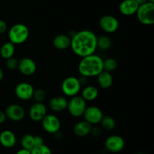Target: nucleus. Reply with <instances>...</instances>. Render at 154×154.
<instances>
[{
  "label": "nucleus",
  "instance_id": "25",
  "mask_svg": "<svg viewBox=\"0 0 154 154\" xmlns=\"http://www.w3.org/2000/svg\"><path fill=\"white\" fill-rule=\"evenodd\" d=\"M100 123L102 128L107 131L113 130L116 126V122L114 119L109 115L103 116Z\"/></svg>",
  "mask_w": 154,
  "mask_h": 154
},
{
  "label": "nucleus",
  "instance_id": "38",
  "mask_svg": "<svg viewBox=\"0 0 154 154\" xmlns=\"http://www.w3.org/2000/svg\"><path fill=\"white\" fill-rule=\"evenodd\" d=\"M135 154H144V153H135Z\"/></svg>",
  "mask_w": 154,
  "mask_h": 154
},
{
  "label": "nucleus",
  "instance_id": "26",
  "mask_svg": "<svg viewBox=\"0 0 154 154\" xmlns=\"http://www.w3.org/2000/svg\"><path fill=\"white\" fill-rule=\"evenodd\" d=\"M118 67L117 61L114 58H107L103 60V70L108 72H113Z\"/></svg>",
  "mask_w": 154,
  "mask_h": 154
},
{
  "label": "nucleus",
  "instance_id": "21",
  "mask_svg": "<svg viewBox=\"0 0 154 154\" xmlns=\"http://www.w3.org/2000/svg\"><path fill=\"white\" fill-rule=\"evenodd\" d=\"M99 96V90L96 87L92 85L87 86L81 91V97L86 102L94 101Z\"/></svg>",
  "mask_w": 154,
  "mask_h": 154
},
{
  "label": "nucleus",
  "instance_id": "23",
  "mask_svg": "<svg viewBox=\"0 0 154 154\" xmlns=\"http://www.w3.org/2000/svg\"><path fill=\"white\" fill-rule=\"evenodd\" d=\"M21 146L23 149L31 150L35 147L34 135L30 134H26L22 137L20 140Z\"/></svg>",
  "mask_w": 154,
  "mask_h": 154
},
{
  "label": "nucleus",
  "instance_id": "33",
  "mask_svg": "<svg viewBox=\"0 0 154 154\" xmlns=\"http://www.w3.org/2000/svg\"><path fill=\"white\" fill-rule=\"evenodd\" d=\"M7 119V117L5 115V113L4 111H0V124H2L3 123H5Z\"/></svg>",
  "mask_w": 154,
  "mask_h": 154
},
{
  "label": "nucleus",
  "instance_id": "22",
  "mask_svg": "<svg viewBox=\"0 0 154 154\" xmlns=\"http://www.w3.org/2000/svg\"><path fill=\"white\" fill-rule=\"evenodd\" d=\"M15 52V46L11 42H5L0 48V56L5 60L12 57Z\"/></svg>",
  "mask_w": 154,
  "mask_h": 154
},
{
  "label": "nucleus",
  "instance_id": "37",
  "mask_svg": "<svg viewBox=\"0 0 154 154\" xmlns=\"http://www.w3.org/2000/svg\"><path fill=\"white\" fill-rule=\"evenodd\" d=\"M148 2H154V0H147Z\"/></svg>",
  "mask_w": 154,
  "mask_h": 154
},
{
  "label": "nucleus",
  "instance_id": "30",
  "mask_svg": "<svg viewBox=\"0 0 154 154\" xmlns=\"http://www.w3.org/2000/svg\"><path fill=\"white\" fill-rule=\"evenodd\" d=\"M8 25L6 22L3 20L0 19V34H3L7 31Z\"/></svg>",
  "mask_w": 154,
  "mask_h": 154
},
{
  "label": "nucleus",
  "instance_id": "13",
  "mask_svg": "<svg viewBox=\"0 0 154 154\" xmlns=\"http://www.w3.org/2000/svg\"><path fill=\"white\" fill-rule=\"evenodd\" d=\"M17 69L22 75L26 76H31L35 73L37 70L36 63L32 59L24 57L18 61Z\"/></svg>",
  "mask_w": 154,
  "mask_h": 154
},
{
  "label": "nucleus",
  "instance_id": "19",
  "mask_svg": "<svg viewBox=\"0 0 154 154\" xmlns=\"http://www.w3.org/2000/svg\"><path fill=\"white\" fill-rule=\"evenodd\" d=\"M92 127V125L86 120L80 121L74 126V133L78 137H85L90 133Z\"/></svg>",
  "mask_w": 154,
  "mask_h": 154
},
{
  "label": "nucleus",
  "instance_id": "3",
  "mask_svg": "<svg viewBox=\"0 0 154 154\" xmlns=\"http://www.w3.org/2000/svg\"><path fill=\"white\" fill-rule=\"evenodd\" d=\"M9 42L14 45H21L28 40L29 29L23 23H16L12 26L8 31Z\"/></svg>",
  "mask_w": 154,
  "mask_h": 154
},
{
  "label": "nucleus",
  "instance_id": "24",
  "mask_svg": "<svg viewBox=\"0 0 154 154\" xmlns=\"http://www.w3.org/2000/svg\"><path fill=\"white\" fill-rule=\"evenodd\" d=\"M112 45L111 39L107 35H102L99 38L97 37V48L102 51H107L110 49Z\"/></svg>",
  "mask_w": 154,
  "mask_h": 154
},
{
  "label": "nucleus",
  "instance_id": "17",
  "mask_svg": "<svg viewBox=\"0 0 154 154\" xmlns=\"http://www.w3.org/2000/svg\"><path fill=\"white\" fill-rule=\"evenodd\" d=\"M68 100L63 96H55L49 102V108L54 112H61L67 109Z\"/></svg>",
  "mask_w": 154,
  "mask_h": 154
},
{
  "label": "nucleus",
  "instance_id": "10",
  "mask_svg": "<svg viewBox=\"0 0 154 154\" xmlns=\"http://www.w3.org/2000/svg\"><path fill=\"white\" fill-rule=\"evenodd\" d=\"M119 26V20L112 15H104L99 20V26L107 33L115 32Z\"/></svg>",
  "mask_w": 154,
  "mask_h": 154
},
{
  "label": "nucleus",
  "instance_id": "2",
  "mask_svg": "<svg viewBox=\"0 0 154 154\" xmlns=\"http://www.w3.org/2000/svg\"><path fill=\"white\" fill-rule=\"evenodd\" d=\"M103 71V60L96 54L82 57L78 64V72L81 76L87 78L96 77Z\"/></svg>",
  "mask_w": 154,
  "mask_h": 154
},
{
  "label": "nucleus",
  "instance_id": "20",
  "mask_svg": "<svg viewBox=\"0 0 154 154\" xmlns=\"http://www.w3.org/2000/svg\"><path fill=\"white\" fill-rule=\"evenodd\" d=\"M96 77H97V83L101 88L108 89L112 86L114 79L111 72L103 70Z\"/></svg>",
  "mask_w": 154,
  "mask_h": 154
},
{
  "label": "nucleus",
  "instance_id": "6",
  "mask_svg": "<svg viewBox=\"0 0 154 154\" xmlns=\"http://www.w3.org/2000/svg\"><path fill=\"white\" fill-rule=\"evenodd\" d=\"M86 108L87 102L78 95L71 97V99L68 102L67 109L69 114L74 117H82Z\"/></svg>",
  "mask_w": 154,
  "mask_h": 154
},
{
  "label": "nucleus",
  "instance_id": "11",
  "mask_svg": "<svg viewBox=\"0 0 154 154\" xmlns=\"http://www.w3.org/2000/svg\"><path fill=\"white\" fill-rule=\"evenodd\" d=\"M34 90V87L29 83L20 82L15 87L14 93L19 99L27 101L32 98Z\"/></svg>",
  "mask_w": 154,
  "mask_h": 154
},
{
  "label": "nucleus",
  "instance_id": "29",
  "mask_svg": "<svg viewBox=\"0 0 154 154\" xmlns=\"http://www.w3.org/2000/svg\"><path fill=\"white\" fill-rule=\"evenodd\" d=\"M5 66L7 69H9V70H15L16 69H17L18 60L13 57H10V58L6 60Z\"/></svg>",
  "mask_w": 154,
  "mask_h": 154
},
{
  "label": "nucleus",
  "instance_id": "9",
  "mask_svg": "<svg viewBox=\"0 0 154 154\" xmlns=\"http://www.w3.org/2000/svg\"><path fill=\"white\" fill-rule=\"evenodd\" d=\"M105 147L111 153H119L124 148L125 141L120 135H110L105 140Z\"/></svg>",
  "mask_w": 154,
  "mask_h": 154
},
{
  "label": "nucleus",
  "instance_id": "32",
  "mask_svg": "<svg viewBox=\"0 0 154 154\" xmlns=\"http://www.w3.org/2000/svg\"><path fill=\"white\" fill-rule=\"evenodd\" d=\"M90 133L93 134L94 136H98V135H101V129H99V127H94V128L92 127Z\"/></svg>",
  "mask_w": 154,
  "mask_h": 154
},
{
  "label": "nucleus",
  "instance_id": "18",
  "mask_svg": "<svg viewBox=\"0 0 154 154\" xmlns=\"http://www.w3.org/2000/svg\"><path fill=\"white\" fill-rule=\"evenodd\" d=\"M53 45L54 48L57 50H66L70 47L71 38L70 36L66 34L57 35L53 41Z\"/></svg>",
  "mask_w": 154,
  "mask_h": 154
},
{
  "label": "nucleus",
  "instance_id": "36",
  "mask_svg": "<svg viewBox=\"0 0 154 154\" xmlns=\"http://www.w3.org/2000/svg\"><path fill=\"white\" fill-rule=\"evenodd\" d=\"M3 77H4V72H3V70L2 69V68L0 67V81L3 79Z\"/></svg>",
  "mask_w": 154,
  "mask_h": 154
},
{
  "label": "nucleus",
  "instance_id": "16",
  "mask_svg": "<svg viewBox=\"0 0 154 154\" xmlns=\"http://www.w3.org/2000/svg\"><path fill=\"white\" fill-rule=\"evenodd\" d=\"M17 143L15 134L11 130H4L0 133V144L5 148H12Z\"/></svg>",
  "mask_w": 154,
  "mask_h": 154
},
{
  "label": "nucleus",
  "instance_id": "12",
  "mask_svg": "<svg viewBox=\"0 0 154 154\" xmlns=\"http://www.w3.org/2000/svg\"><path fill=\"white\" fill-rule=\"evenodd\" d=\"M5 115L8 119L14 122H19L23 120L26 116V111L21 105L17 104H11L6 108Z\"/></svg>",
  "mask_w": 154,
  "mask_h": 154
},
{
  "label": "nucleus",
  "instance_id": "31",
  "mask_svg": "<svg viewBox=\"0 0 154 154\" xmlns=\"http://www.w3.org/2000/svg\"><path fill=\"white\" fill-rule=\"evenodd\" d=\"M34 139H35V146L36 145H41V144H45L44 143V139L42 136L40 135H35L34 136Z\"/></svg>",
  "mask_w": 154,
  "mask_h": 154
},
{
  "label": "nucleus",
  "instance_id": "8",
  "mask_svg": "<svg viewBox=\"0 0 154 154\" xmlns=\"http://www.w3.org/2000/svg\"><path fill=\"white\" fill-rule=\"evenodd\" d=\"M104 114L102 110L97 106H92L87 107L84 111L83 117H84V120L88 122L91 125H96L100 123Z\"/></svg>",
  "mask_w": 154,
  "mask_h": 154
},
{
  "label": "nucleus",
  "instance_id": "1",
  "mask_svg": "<svg viewBox=\"0 0 154 154\" xmlns=\"http://www.w3.org/2000/svg\"><path fill=\"white\" fill-rule=\"evenodd\" d=\"M70 47L74 54L81 58L91 55L97 49V36L90 30H81L71 38Z\"/></svg>",
  "mask_w": 154,
  "mask_h": 154
},
{
  "label": "nucleus",
  "instance_id": "5",
  "mask_svg": "<svg viewBox=\"0 0 154 154\" xmlns=\"http://www.w3.org/2000/svg\"><path fill=\"white\" fill-rule=\"evenodd\" d=\"M61 90L63 94L69 97L77 96L81 90V84L79 79L75 76H69L65 78L61 84Z\"/></svg>",
  "mask_w": 154,
  "mask_h": 154
},
{
  "label": "nucleus",
  "instance_id": "14",
  "mask_svg": "<svg viewBox=\"0 0 154 154\" xmlns=\"http://www.w3.org/2000/svg\"><path fill=\"white\" fill-rule=\"evenodd\" d=\"M47 114V108L43 102H35L30 107L29 115L34 122H40Z\"/></svg>",
  "mask_w": 154,
  "mask_h": 154
},
{
  "label": "nucleus",
  "instance_id": "7",
  "mask_svg": "<svg viewBox=\"0 0 154 154\" xmlns=\"http://www.w3.org/2000/svg\"><path fill=\"white\" fill-rule=\"evenodd\" d=\"M42 125L44 130L48 133L55 134L60 130L61 122L60 119L54 114H48L42 120Z\"/></svg>",
  "mask_w": 154,
  "mask_h": 154
},
{
  "label": "nucleus",
  "instance_id": "27",
  "mask_svg": "<svg viewBox=\"0 0 154 154\" xmlns=\"http://www.w3.org/2000/svg\"><path fill=\"white\" fill-rule=\"evenodd\" d=\"M31 154H52L51 148L45 144L36 145L30 150Z\"/></svg>",
  "mask_w": 154,
  "mask_h": 154
},
{
  "label": "nucleus",
  "instance_id": "4",
  "mask_svg": "<svg viewBox=\"0 0 154 154\" xmlns=\"http://www.w3.org/2000/svg\"><path fill=\"white\" fill-rule=\"evenodd\" d=\"M137 18L141 23L146 26L154 24V2H147L138 6L136 11Z\"/></svg>",
  "mask_w": 154,
  "mask_h": 154
},
{
  "label": "nucleus",
  "instance_id": "35",
  "mask_svg": "<svg viewBox=\"0 0 154 154\" xmlns=\"http://www.w3.org/2000/svg\"><path fill=\"white\" fill-rule=\"evenodd\" d=\"M135 2H136L137 3H138V5H142V4H144V3H145V2H148L147 1V0H135Z\"/></svg>",
  "mask_w": 154,
  "mask_h": 154
},
{
  "label": "nucleus",
  "instance_id": "15",
  "mask_svg": "<svg viewBox=\"0 0 154 154\" xmlns=\"http://www.w3.org/2000/svg\"><path fill=\"white\" fill-rule=\"evenodd\" d=\"M139 5L135 0H123L119 6L120 13L125 16H131L136 13Z\"/></svg>",
  "mask_w": 154,
  "mask_h": 154
},
{
  "label": "nucleus",
  "instance_id": "28",
  "mask_svg": "<svg viewBox=\"0 0 154 154\" xmlns=\"http://www.w3.org/2000/svg\"><path fill=\"white\" fill-rule=\"evenodd\" d=\"M47 97V93L43 89H37L34 90L32 98L35 102H43Z\"/></svg>",
  "mask_w": 154,
  "mask_h": 154
},
{
  "label": "nucleus",
  "instance_id": "34",
  "mask_svg": "<svg viewBox=\"0 0 154 154\" xmlns=\"http://www.w3.org/2000/svg\"><path fill=\"white\" fill-rule=\"evenodd\" d=\"M16 154H31V153H30V150L22 148L21 150H18V151L16 153Z\"/></svg>",
  "mask_w": 154,
  "mask_h": 154
}]
</instances>
